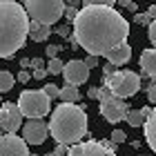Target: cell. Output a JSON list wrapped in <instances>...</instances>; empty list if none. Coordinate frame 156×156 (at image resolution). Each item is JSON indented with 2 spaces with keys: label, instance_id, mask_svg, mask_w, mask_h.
<instances>
[{
  "label": "cell",
  "instance_id": "83f0119b",
  "mask_svg": "<svg viewBox=\"0 0 156 156\" xmlns=\"http://www.w3.org/2000/svg\"><path fill=\"white\" fill-rule=\"evenodd\" d=\"M76 13H78V9H74V5H69V7H65V13H62V16H67L69 20H74Z\"/></svg>",
  "mask_w": 156,
  "mask_h": 156
},
{
  "label": "cell",
  "instance_id": "7c38bea8",
  "mask_svg": "<svg viewBox=\"0 0 156 156\" xmlns=\"http://www.w3.org/2000/svg\"><path fill=\"white\" fill-rule=\"evenodd\" d=\"M0 156H29L25 138L16 136V134L0 136Z\"/></svg>",
  "mask_w": 156,
  "mask_h": 156
},
{
  "label": "cell",
  "instance_id": "e0dca14e",
  "mask_svg": "<svg viewBox=\"0 0 156 156\" xmlns=\"http://www.w3.org/2000/svg\"><path fill=\"white\" fill-rule=\"evenodd\" d=\"M58 98L62 103H76V101H80V91H78V87H74V85H65V87L60 89Z\"/></svg>",
  "mask_w": 156,
  "mask_h": 156
},
{
  "label": "cell",
  "instance_id": "ab89813d",
  "mask_svg": "<svg viewBox=\"0 0 156 156\" xmlns=\"http://www.w3.org/2000/svg\"><path fill=\"white\" fill-rule=\"evenodd\" d=\"M29 156H38V154H29Z\"/></svg>",
  "mask_w": 156,
  "mask_h": 156
},
{
  "label": "cell",
  "instance_id": "e575fe53",
  "mask_svg": "<svg viewBox=\"0 0 156 156\" xmlns=\"http://www.w3.org/2000/svg\"><path fill=\"white\" fill-rule=\"evenodd\" d=\"M87 96H89V98H96V101H98V87H89Z\"/></svg>",
  "mask_w": 156,
  "mask_h": 156
},
{
  "label": "cell",
  "instance_id": "f546056e",
  "mask_svg": "<svg viewBox=\"0 0 156 156\" xmlns=\"http://www.w3.org/2000/svg\"><path fill=\"white\" fill-rule=\"evenodd\" d=\"M34 78H36V80H42V78L47 76V69L45 67H40V69H34V74H31Z\"/></svg>",
  "mask_w": 156,
  "mask_h": 156
},
{
  "label": "cell",
  "instance_id": "d6986e66",
  "mask_svg": "<svg viewBox=\"0 0 156 156\" xmlns=\"http://www.w3.org/2000/svg\"><path fill=\"white\" fill-rule=\"evenodd\" d=\"M13 83H16V78H13L11 72H0V94L11 91L13 89Z\"/></svg>",
  "mask_w": 156,
  "mask_h": 156
},
{
  "label": "cell",
  "instance_id": "4dcf8cb0",
  "mask_svg": "<svg viewBox=\"0 0 156 156\" xmlns=\"http://www.w3.org/2000/svg\"><path fill=\"white\" fill-rule=\"evenodd\" d=\"M58 51H60V47H56V45H49L47 47V56H49V58H56Z\"/></svg>",
  "mask_w": 156,
  "mask_h": 156
},
{
  "label": "cell",
  "instance_id": "9c48e42d",
  "mask_svg": "<svg viewBox=\"0 0 156 156\" xmlns=\"http://www.w3.org/2000/svg\"><path fill=\"white\" fill-rule=\"evenodd\" d=\"M23 125V112L18 103H5L0 107V129L5 134H16Z\"/></svg>",
  "mask_w": 156,
  "mask_h": 156
},
{
  "label": "cell",
  "instance_id": "52a82bcc",
  "mask_svg": "<svg viewBox=\"0 0 156 156\" xmlns=\"http://www.w3.org/2000/svg\"><path fill=\"white\" fill-rule=\"evenodd\" d=\"M98 103H101V114L107 123H120V120H125L127 112H129V103L125 98L114 96L105 85L103 89H98Z\"/></svg>",
  "mask_w": 156,
  "mask_h": 156
},
{
  "label": "cell",
  "instance_id": "2e32d148",
  "mask_svg": "<svg viewBox=\"0 0 156 156\" xmlns=\"http://www.w3.org/2000/svg\"><path fill=\"white\" fill-rule=\"evenodd\" d=\"M49 34H51L49 25L36 23V20H31V23H29V38H31L34 42H45V40L49 38Z\"/></svg>",
  "mask_w": 156,
  "mask_h": 156
},
{
  "label": "cell",
  "instance_id": "f1b7e54d",
  "mask_svg": "<svg viewBox=\"0 0 156 156\" xmlns=\"http://www.w3.org/2000/svg\"><path fill=\"white\" fill-rule=\"evenodd\" d=\"M114 72H116V65H112V62H109V65H103V78L112 76Z\"/></svg>",
  "mask_w": 156,
  "mask_h": 156
},
{
  "label": "cell",
  "instance_id": "5bb4252c",
  "mask_svg": "<svg viewBox=\"0 0 156 156\" xmlns=\"http://www.w3.org/2000/svg\"><path fill=\"white\" fill-rule=\"evenodd\" d=\"M105 58H107V62H112V65L120 67V65H125V62H129V58H132V47L127 45V40H125V42H120L118 47L112 49Z\"/></svg>",
  "mask_w": 156,
  "mask_h": 156
},
{
  "label": "cell",
  "instance_id": "4316f807",
  "mask_svg": "<svg viewBox=\"0 0 156 156\" xmlns=\"http://www.w3.org/2000/svg\"><path fill=\"white\" fill-rule=\"evenodd\" d=\"M134 23L136 25H150L152 20L147 18V13H136V16H134Z\"/></svg>",
  "mask_w": 156,
  "mask_h": 156
},
{
  "label": "cell",
  "instance_id": "3957f363",
  "mask_svg": "<svg viewBox=\"0 0 156 156\" xmlns=\"http://www.w3.org/2000/svg\"><path fill=\"white\" fill-rule=\"evenodd\" d=\"M49 134L56 143L76 145L87 134V114L76 103H60L49 120Z\"/></svg>",
  "mask_w": 156,
  "mask_h": 156
},
{
  "label": "cell",
  "instance_id": "277c9868",
  "mask_svg": "<svg viewBox=\"0 0 156 156\" xmlns=\"http://www.w3.org/2000/svg\"><path fill=\"white\" fill-rule=\"evenodd\" d=\"M23 7L29 20L49 25L58 23L65 13V0H23Z\"/></svg>",
  "mask_w": 156,
  "mask_h": 156
},
{
  "label": "cell",
  "instance_id": "ba28073f",
  "mask_svg": "<svg viewBox=\"0 0 156 156\" xmlns=\"http://www.w3.org/2000/svg\"><path fill=\"white\" fill-rule=\"evenodd\" d=\"M65 156H116V152H114V143L80 140L76 145H69V152Z\"/></svg>",
  "mask_w": 156,
  "mask_h": 156
},
{
  "label": "cell",
  "instance_id": "8fae6325",
  "mask_svg": "<svg viewBox=\"0 0 156 156\" xmlns=\"http://www.w3.org/2000/svg\"><path fill=\"white\" fill-rule=\"evenodd\" d=\"M49 136V125L40 118H31L23 127V138L27 145H42Z\"/></svg>",
  "mask_w": 156,
  "mask_h": 156
},
{
  "label": "cell",
  "instance_id": "8d00e7d4",
  "mask_svg": "<svg viewBox=\"0 0 156 156\" xmlns=\"http://www.w3.org/2000/svg\"><path fill=\"white\" fill-rule=\"evenodd\" d=\"M60 34V36H69V27H58V29H56Z\"/></svg>",
  "mask_w": 156,
  "mask_h": 156
},
{
  "label": "cell",
  "instance_id": "cb8c5ba5",
  "mask_svg": "<svg viewBox=\"0 0 156 156\" xmlns=\"http://www.w3.org/2000/svg\"><path fill=\"white\" fill-rule=\"evenodd\" d=\"M83 5H105V7H114L116 0H83Z\"/></svg>",
  "mask_w": 156,
  "mask_h": 156
},
{
  "label": "cell",
  "instance_id": "603a6c76",
  "mask_svg": "<svg viewBox=\"0 0 156 156\" xmlns=\"http://www.w3.org/2000/svg\"><path fill=\"white\" fill-rule=\"evenodd\" d=\"M147 27H150V31H147V36H150V42L156 47V18H154V20H152V23L147 25Z\"/></svg>",
  "mask_w": 156,
  "mask_h": 156
},
{
  "label": "cell",
  "instance_id": "d4e9b609",
  "mask_svg": "<svg viewBox=\"0 0 156 156\" xmlns=\"http://www.w3.org/2000/svg\"><path fill=\"white\" fill-rule=\"evenodd\" d=\"M147 101H150L152 105H156V85L154 83L147 85Z\"/></svg>",
  "mask_w": 156,
  "mask_h": 156
},
{
  "label": "cell",
  "instance_id": "4fadbf2b",
  "mask_svg": "<svg viewBox=\"0 0 156 156\" xmlns=\"http://www.w3.org/2000/svg\"><path fill=\"white\" fill-rule=\"evenodd\" d=\"M140 69L156 85V47L143 49V54H140Z\"/></svg>",
  "mask_w": 156,
  "mask_h": 156
},
{
  "label": "cell",
  "instance_id": "d6a6232c",
  "mask_svg": "<svg viewBox=\"0 0 156 156\" xmlns=\"http://www.w3.org/2000/svg\"><path fill=\"white\" fill-rule=\"evenodd\" d=\"M31 67H34V69L45 67V60H42V58H34V60H31Z\"/></svg>",
  "mask_w": 156,
  "mask_h": 156
},
{
  "label": "cell",
  "instance_id": "6da1fadb",
  "mask_svg": "<svg viewBox=\"0 0 156 156\" xmlns=\"http://www.w3.org/2000/svg\"><path fill=\"white\" fill-rule=\"evenodd\" d=\"M129 36V23L114 7L85 5L74 18V40L89 56H107Z\"/></svg>",
  "mask_w": 156,
  "mask_h": 156
},
{
  "label": "cell",
  "instance_id": "1f68e13d",
  "mask_svg": "<svg viewBox=\"0 0 156 156\" xmlns=\"http://www.w3.org/2000/svg\"><path fill=\"white\" fill-rule=\"evenodd\" d=\"M85 62H87V67H89V69H91V67H96V65H98V56H89V54H87Z\"/></svg>",
  "mask_w": 156,
  "mask_h": 156
},
{
  "label": "cell",
  "instance_id": "5b68a950",
  "mask_svg": "<svg viewBox=\"0 0 156 156\" xmlns=\"http://www.w3.org/2000/svg\"><path fill=\"white\" fill-rule=\"evenodd\" d=\"M105 87L118 98H132L140 89V76L129 69H116L112 76L103 78Z\"/></svg>",
  "mask_w": 156,
  "mask_h": 156
},
{
  "label": "cell",
  "instance_id": "9a60e30c",
  "mask_svg": "<svg viewBox=\"0 0 156 156\" xmlns=\"http://www.w3.org/2000/svg\"><path fill=\"white\" fill-rule=\"evenodd\" d=\"M145 143L150 145V150L156 154V105L152 107L150 116L145 118Z\"/></svg>",
  "mask_w": 156,
  "mask_h": 156
},
{
  "label": "cell",
  "instance_id": "7402d4cb",
  "mask_svg": "<svg viewBox=\"0 0 156 156\" xmlns=\"http://www.w3.org/2000/svg\"><path fill=\"white\" fill-rule=\"evenodd\" d=\"M125 138H127V134L123 129H114V132H112V143H114V145L125 143Z\"/></svg>",
  "mask_w": 156,
  "mask_h": 156
},
{
  "label": "cell",
  "instance_id": "8992f818",
  "mask_svg": "<svg viewBox=\"0 0 156 156\" xmlns=\"http://www.w3.org/2000/svg\"><path fill=\"white\" fill-rule=\"evenodd\" d=\"M18 107L27 118H42L51 109V98L42 89H25L18 98Z\"/></svg>",
  "mask_w": 156,
  "mask_h": 156
},
{
  "label": "cell",
  "instance_id": "d590c367",
  "mask_svg": "<svg viewBox=\"0 0 156 156\" xmlns=\"http://www.w3.org/2000/svg\"><path fill=\"white\" fill-rule=\"evenodd\" d=\"M147 18H150V20H154V18H156V5H152L150 9H147Z\"/></svg>",
  "mask_w": 156,
  "mask_h": 156
},
{
  "label": "cell",
  "instance_id": "f35d334b",
  "mask_svg": "<svg viewBox=\"0 0 156 156\" xmlns=\"http://www.w3.org/2000/svg\"><path fill=\"white\" fill-rule=\"evenodd\" d=\"M116 2H120V5H125V7H127V5L132 2V0H116Z\"/></svg>",
  "mask_w": 156,
  "mask_h": 156
},
{
  "label": "cell",
  "instance_id": "ac0fdd59",
  "mask_svg": "<svg viewBox=\"0 0 156 156\" xmlns=\"http://www.w3.org/2000/svg\"><path fill=\"white\" fill-rule=\"evenodd\" d=\"M125 120H127V125H129V127H140L145 123V114L140 109H129V112H127V116H125Z\"/></svg>",
  "mask_w": 156,
  "mask_h": 156
},
{
  "label": "cell",
  "instance_id": "ffe728a7",
  "mask_svg": "<svg viewBox=\"0 0 156 156\" xmlns=\"http://www.w3.org/2000/svg\"><path fill=\"white\" fill-rule=\"evenodd\" d=\"M62 67H65V62H62L58 56L56 58H49V62H47V74H51V76H56V74H62Z\"/></svg>",
  "mask_w": 156,
  "mask_h": 156
},
{
  "label": "cell",
  "instance_id": "74e56055",
  "mask_svg": "<svg viewBox=\"0 0 156 156\" xmlns=\"http://www.w3.org/2000/svg\"><path fill=\"white\" fill-rule=\"evenodd\" d=\"M20 67H23V69L31 67V60H29V58H23V60H20Z\"/></svg>",
  "mask_w": 156,
  "mask_h": 156
},
{
  "label": "cell",
  "instance_id": "7a4b0ae2",
  "mask_svg": "<svg viewBox=\"0 0 156 156\" xmlns=\"http://www.w3.org/2000/svg\"><path fill=\"white\" fill-rule=\"evenodd\" d=\"M29 16L16 0H0V58H11L25 47L29 36Z\"/></svg>",
  "mask_w": 156,
  "mask_h": 156
},
{
  "label": "cell",
  "instance_id": "836d02e7",
  "mask_svg": "<svg viewBox=\"0 0 156 156\" xmlns=\"http://www.w3.org/2000/svg\"><path fill=\"white\" fill-rule=\"evenodd\" d=\"M29 78H31V76L27 74L25 69H23V72H18V83H27V80H29Z\"/></svg>",
  "mask_w": 156,
  "mask_h": 156
},
{
  "label": "cell",
  "instance_id": "30bf717a",
  "mask_svg": "<svg viewBox=\"0 0 156 156\" xmlns=\"http://www.w3.org/2000/svg\"><path fill=\"white\" fill-rule=\"evenodd\" d=\"M89 72H91V69L87 67V62H85V60H69V62H65V67H62L65 83L67 85H74V87L87 83L89 80Z\"/></svg>",
  "mask_w": 156,
  "mask_h": 156
},
{
  "label": "cell",
  "instance_id": "44dd1931",
  "mask_svg": "<svg viewBox=\"0 0 156 156\" xmlns=\"http://www.w3.org/2000/svg\"><path fill=\"white\" fill-rule=\"evenodd\" d=\"M42 91H45V94H47L49 98H51V101H56V98L60 96V89L56 87V85H51V83H47L45 87H42Z\"/></svg>",
  "mask_w": 156,
  "mask_h": 156
},
{
  "label": "cell",
  "instance_id": "484cf974",
  "mask_svg": "<svg viewBox=\"0 0 156 156\" xmlns=\"http://www.w3.org/2000/svg\"><path fill=\"white\" fill-rule=\"evenodd\" d=\"M69 152V145H62V143H58V147H56L54 152H49V156H65Z\"/></svg>",
  "mask_w": 156,
  "mask_h": 156
}]
</instances>
